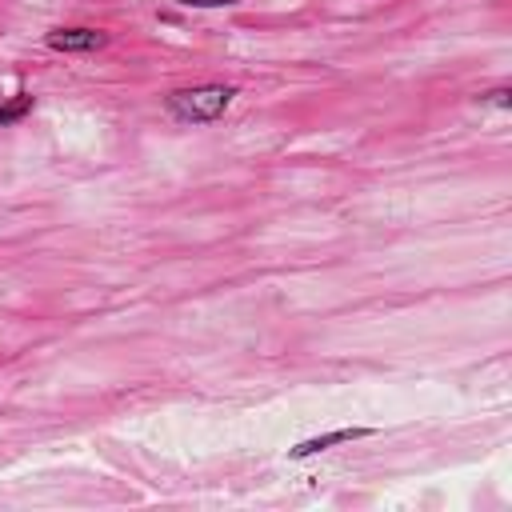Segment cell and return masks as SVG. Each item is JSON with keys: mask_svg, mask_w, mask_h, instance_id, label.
I'll use <instances>...</instances> for the list:
<instances>
[{"mask_svg": "<svg viewBox=\"0 0 512 512\" xmlns=\"http://www.w3.org/2000/svg\"><path fill=\"white\" fill-rule=\"evenodd\" d=\"M376 436V428L368 424H352V428H332V432H320V436H308L300 444L288 448V460H308V456H320L328 448H340V444H352V440H368Z\"/></svg>", "mask_w": 512, "mask_h": 512, "instance_id": "obj_3", "label": "cell"}, {"mask_svg": "<svg viewBox=\"0 0 512 512\" xmlns=\"http://www.w3.org/2000/svg\"><path fill=\"white\" fill-rule=\"evenodd\" d=\"M112 44V32L104 28H92V24H68V28H52L44 36V48L52 52H64V56H76V52H100Z\"/></svg>", "mask_w": 512, "mask_h": 512, "instance_id": "obj_2", "label": "cell"}, {"mask_svg": "<svg viewBox=\"0 0 512 512\" xmlns=\"http://www.w3.org/2000/svg\"><path fill=\"white\" fill-rule=\"evenodd\" d=\"M32 108H36V96H32V92H16V96L0 100V128L20 124L24 116H32Z\"/></svg>", "mask_w": 512, "mask_h": 512, "instance_id": "obj_4", "label": "cell"}, {"mask_svg": "<svg viewBox=\"0 0 512 512\" xmlns=\"http://www.w3.org/2000/svg\"><path fill=\"white\" fill-rule=\"evenodd\" d=\"M476 104H480V108H500V112H508V108H512V88H508V84H496V88H488V92H476Z\"/></svg>", "mask_w": 512, "mask_h": 512, "instance_id": "obj_5", "label": "cell"}, {"mask_svg": "<svg viewBox=\"0 0 512 512\" xmlns=\"http://www.w3.org/2000/svg\"><path fill=\"white\" fill-rule=\"evenodd\" d=\"M180 8H232V4H240V0H176Z\"/></svg>", "mask_w": 512, "mask_h": 512, "instance_id": "obj_6", "label": "cell"}, {"mask_svg": "<svg viewBox=\"0 0 512 512\" xmlns=\"http://www.w3.org/2000/svg\"><path fill=\"white\" fill-rule=\"evenodd\" d=\"M236 84H220V80H208V84H188V88H172L164 96V112L180 124H212L220 120L232 100H236Z\"/></svg>", "mask_w": 512, "mask_h": 512, "instance_id": "obj_1", "label": "cell"}]
</instances>
